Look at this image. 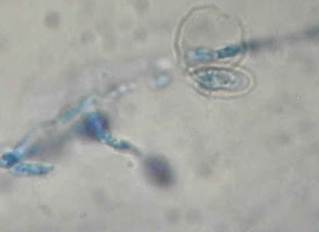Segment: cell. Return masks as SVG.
<instances>
[{
    "label": "cell",
    "instance_id": "1",
    "mask_svg": "<svg viewBox=\"0 0 319 232\" xmlns=\"http://www.w3.org/2000/svg\"><path fill=\"white\" fill-rule=\"evenodd\" d=\"M148 173L150 179L158 186H166L170 185L172 180L170 168H167L165 163L158 159L148 162Z\"/></svg>",
    "mask_w": 319,
    "mask_h": 232
}]
</instances>
